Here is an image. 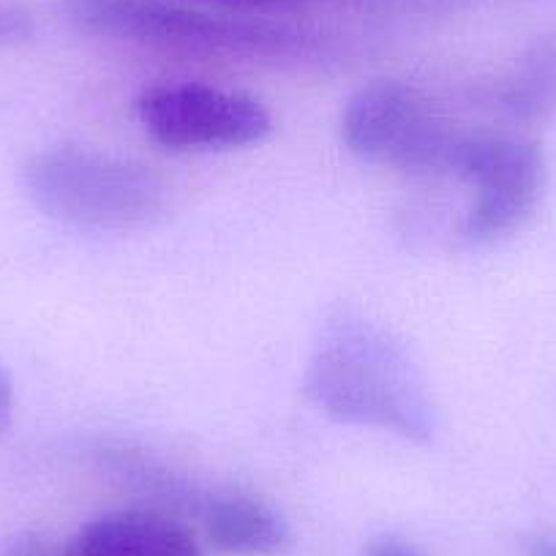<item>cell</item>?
I'll return each mask as SVG.
<instances>
[{"label": "cell", "instance_id": "9", "mask_svg": "<svg viewBox=\"0 0 556 556\" xmlns=\"http://www.w3.org/2000/svg\"><path fill=\"white\" fill-rule=\"evenodd\" d=\"M197 523L207 545L227 556H273L292 543L285 516L245 491L213 489Z\"/></svg>", "mask_w": 556, "mask_h": 556}, {"label": "cell", "instance_id": "7", "mask_svg": "<svg viewBox=\"0 0 556 556\" xmlns=\"http://www.w3.org/2000/svg\"><path fill=\"white\" fill-rule=\"evenodd\" d=\"M66 556H205V551L186 521L137 507L85 523L66 543Z\"/></svg>", "mask_w": 556, "mask_h": 556}, {"label": "cell", "instance_id": "12", "mask_svg": "<svg viewBox=\"0 0 556 556\" xmlns=\"http://www.w3.org/2000/svg\"><path fill=\"white\" fill-rule=\"evenodd\" d=\"M34 36V17L23 7L0 3V47H12Z\"/></svg>", "mask_w": 556, "mask_h": 556}, {"label": "cell", "instance_id": "4", "mask_svg": "<svg viewBox=\"0 0 556 556\" xmlns=\"http://www.w3.org/2000/svg\"><path fill=\"white\" fill-rule=\"evenodd\" d=\"M464 134L395 79L357 90L341 115V139L355 156L409 175H453Z\"/></svg>", "mask_w": 556, "mask_h": 556}, {"label": "cell", "instance_id": "6", "mask_svg": "<svg viewBox=\"0 0 556 556\" xmlns=\"http://www.w3.org/2000/svg\"><path fill=\"white\" fill-rule=\"evenodd\" d=\"M139 121L169 151H232L270 134V112L260 99L202 83L159 85L137 104Z\"/></svg>", "mask_w": 556, "mask_h": 556}, {"label": "cell", "instance_id": "3", "mask_svg": "<svg viewBox=\"0 0 556 556\" xmlns=\"http://www.w3.org/2000/svg\"><path fill=\"white\" fill-rule=\"evenodd\" d=\"M25 194L45 216L85 229L148 227L167 211V186L146 164L58 146L23 167Z\"/></svg>", "mask_w": 556, "mask_h": 556}, {"label": "cell", "instance_id": "5", "mask_svg": "<svg viewBox=\"0 0 556 556\" xmlns=\"http://www.w3.org/2000/svg\"><path fill=\"white\" fill-rule=\"evenodd\" d=\"M453 175L475 186L462 222L469 245H489L518 232L538 211L545 189L543 148L507 131H467Z\"/></svg>", "mask_w": 556, "mask_h": 556}, {"label": "cell", "instance_id": "10", "mask_svg": "<svg viewBox=\"0 0 556 556\" xmlns=\"http://www.w3.org/2000/svg\"><path fill=\"white\" fill-rule=\"evenodd\" d=\"M494 104L516 123H545L556 117V34L523 47L494 88Z\"/></svg>", "mask_w": 556, "mask_h": 556}, {"label": "cell", "instance_id": "8", "mask_svg": "<svg viewBox=\"0 0 556 556\" xmlns=\"http://www.w3.org/2000/svg\"><path fill=\"white\" fill-rule=\"evenodd\" d=\"M96 462L121 489L146 502L148 510H159L180 521H200L213 494V489H205L189 475L167 467L162 458L131 445H101L96 451Z\"/></svg>", "mask_w": 556, "mask_h": 556}, {"label": "cell", "instance_id": "15", "mask_svg": "<svg viewBox=\"0 0 556 556\" xmlns=\"http://www.w3.org/2000/svg\"><path fill=\"white\" fill-rule=\"evenodd\" d=\"M12 412H14L12 379H9L7 368L0 366V434L12 426Z\"/></svg>", "mask_w": 556, "mask_h": 556}, {"label": "cell", "instance_id": "13", "mask_svg": "<svg viewBox=\"0 0 556 556\" xmlns=\"http://www.w3.org/2000/svg\"><path fill=\"white\" fill-rule=\"evenodd\" d=\"M189 3H207V7L235 9V12H260V14H287L301 12L312 0H189Z\"/></svg>", "mask_w": 556, "mask_h": 556}, {"label": "cell", "instance_id": "1", "mask_svg": "<svg viewBox=\"0 0 556 556\" xmlns=\"http://www.w3.org/2000/svg\"><path fill=\"white\" fill-rule=\"evenodd\" d=\"M306 393L336 424L409 442H429L437 431L429 382L412 352L388 328L352 308L325 319L308 357Z\"/></svg>", "mask_w": 556, "mask_h": 556}, {"label": "cell", "instance_id": "2", "mask_svg": "<svg viewBox=\"0 0 556 556\" xmlns=\"http://www.w3.org/2000/svg\"><path fill=\"white\" fill-rule=\"evenodd\" d=\"M66 14L88 34L191 55L276 63H328L339 58L336 41L314 30L227 17L173 0H66Z\"/></svg>", "mask_w": 556, "mask_h": 556}, {"label": "cell", "instance_id": "14", "mask_svg": "<svg viewBox=\"0 0 556 556\" xmlns=\"http://www.w3.org/2000/svg\"><path fill=\"white\" fill-rule=\"evenodd\" d=\"M363 556H426L415 548V545L404 543L401 538H393V534H382V538H374L371 543L366 545V554Z\"/></svg>", "mask_w": 556, "mask_h": 556}, {"label": "cell", "instance_id": "11", "mask_svg": "<svg viewBox=\"0 0 556 556\" xmlns=\"http://www.w3.org/2000/svg\"><path fill=\"white\" fill-rule=\"evenodd\" d=\"M0 556H66V545H58L47 534L25 529L0 540Z\"/></svg>", "mask_w": 556, "mask_h": 556}, {"label": "cell", "instance_id": "16", "mask_svg": "<svg viewBox=\"0 0 556 556\" xmlns=\"http://www.w3.org/2000/svg\"><path fill=\"white\" fill-rule=\"evenodd\" d=\"M532 556H556V538H538L529 548Z\"/></svg>", "mask_w": 556, "mask_h": 556}]
</instances>
